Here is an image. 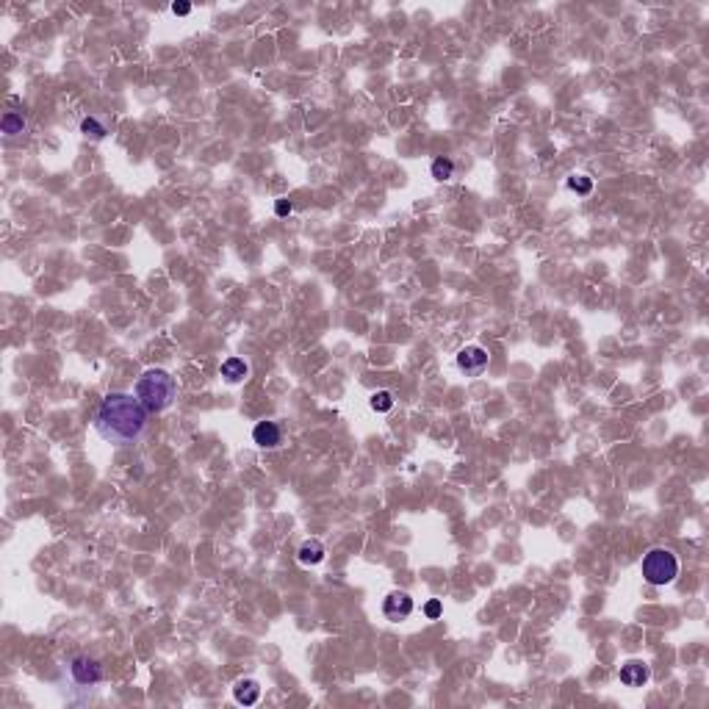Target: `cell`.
<instances>
[{"label": "cell", "instance_id": "6da1fadb", "mask_svg": "<svg viewBox=\"0 0 709 709\" xmlns=\"http://www.w3.org/2000/svg\"><path fill=\"white\" fill-rule=\"evenodd\" d=\"M150 410L136 399V394H108L95 410V433L117 446L136 444L147 430Z\"/></svg>", "mask_w": 709, "mask_h": 709}, {"label": "cell", "instance_id": "7a4b0ae2", "mask_svg": "<svg viewBox=\"0 0 709 709\" xmlns=\"http://www.w3.org/2000/svg\"><path fill=\"white\" fill-rule=\"evenodd\" d=\"M136 399L145 405L150 413H161V410H167L172 402H175V396H178V383H175V377L169 374V372H164V369H147L145 374H141L139 380H136Z\"/></svg>", "mask_w": 709, "mask_h": 709}, {"label": "cell", "instance_id": "3957f363", "mask_svg": "<svg viewBox=\"0 0 709 709\" xmlns=\"http://www.w3.org/2000/svg\"><path fill=\"white\" fill-rule=\"evenodd\" d=\"M679 577V560L673 551L668 549H651L646 557H643V579L654 588H662V585H671L673 579Z\"/></svg>", "mask_w": 709, "mask_h": 709}, {"label": "cell", "instance_id": "277c9868", "mask_svg": "<svg viewBox=\"0 0 709 709\" xmlns=\"http://www.w3.org/2000/svg\"><path fill=\"white\" fill-rule=\"evenodd\" d=\"M69 679L78 687H95L103 682V665L92 657H73L69 660Z\"/></svg>", "mask_w": 709, "mask_h": 709}, {"label": "cell", "instance_id": "5b68a950", "mask_svg": "<svg viewBox=\"0 0 709 709\" xmlns=\"http://www.w3.org/2000/svg\"><path fill=\"white\" fill-rule=\"evenodd\" d=\"M488 361H490V354H488V349H482V346H463L460 352H457V369L466 374V377H479L485 369H488Z\"/></svg>", "mask_w": 709, "mask_h": 709}, {"label": "cell", "instance_id": "8992f818", "mask_svg": "<svg viewBox=\"0 0 709 709\" xmlns=\"http://www.w3.org/2000/svg\"><path fill=\"white\" fill-rule=\"evenodd\" d=\"M383 612H385L388 621L399 623V621L410 618V612H413V599H410L405 590H391V593L385 596V601H383Z\"/></svg>", "mask_w": 709, "mask_h": 709}, {"label": "cell", "instance_id": "52a82bcc", "mask_svg": "<svg viewBox=\"0 0 709 709\" xmlns=\"http://www.w3.org/2000/svg\"><path fill=\"white\" fill-rule=\"evenodd\" d=\"M252 441L261 446V449H277L280 441H283V430L277 427L274 421H258L252 427Z\"/></svg>", "mask_w": 709, "mask_h": 709}, {"label": "cell", "instance_id": "ba28073f", "mask_svg": "<svg viewBox=\"0 0 709 709\" xmlns=\"http://www.w3.org/2000/svg\"><path fill=\"white\" fill-rule=\"evenodd\" d=\"M649 676H651L649 665H646V662H637V660H632V662H626V665L621 668V682H623L626 687H643V684L649 682Z\"/></svg>", "mask_w": 709, "mask_h": 709}, {"label": "cell", "instance_id": "9c48e42d", "mask_svg": "<svg viewBox=\"0 0 709 709\" xmlns=\"http://www.w3.org/2000/svg\"><path fill=\"white\" fill-rule=\"evenodd\" d=\"M324 543L322 540H316V538H311V540H305L302 546H300V551H297V560L302 562V565H319L322 560H324Z\"/></svg>", "mask_w": 709, "mask_h": 709}, {"label": "cell", "instance_id": "30bf717a", "mask_svg": "<svg viewBox=\"0 0 709 709\" xmlns=\"http://www.w3.org/2000/svg\"><path fill=\"white\" fill-rule=\"evenodd\" d=\"M233 695H236V701H239V704L252 706V704L261 698V684H258L255 679H241V682L233 687Z\"/></svg>", "mask_w": 709, "mask_h": 709}, {"label": "cell", "instance_id": "8fae6325", "mask_svg": "<svg viewBox=\"0 0 709 709\" xmlns=\"http://www.w3.org/2000/svg\"><path fill=\"white\" fill-rule=\"evenodd\" d=\"M0 128H3L6 136H20V133H25L28 122H25V117L20 111H6L3 119H0Z\"/></svg>", "mask_w": 709, "mask_h": 709}, {"label": "cell", "instance_id": "7c38bea8", "mask_svg": "<svg viewBox=\"0 0 709 709\" xmlns=\"http://www.w3.org/2000/svg\"><path fill=\"white\" fill-rule=\"evenodd\" d=\"M247 363L241 361V358H228L225 363H222V377L228 380V383H241L244 377H247Z\"/></svg>", "mask_w": 709, "mask_h": 709}, {"label": "cell", "instance_id": "4fadbf2b", "mask_svg": "<svg viewBox=\"0 0 709 709\" xmlns=\"http://www.w3.org/2000/svg\"><path fill=\"white\" fill-rule=\"evenodd\" d=\"M81 133L84 136H89V139H95V141H100V139H106V125L100 122V119H95V117H84L81 119Z\"/></svg>", "mask_w": 709, "mask_h": 709}, {"label": "cell", "instance_id": "5bb4252c", "mask_svg": "<svg viewBox=\"0 0 709 709\" xmlns=\"http://www.w3.org/2000/svg\"><path fill=\"white\" fill-rule=\"evenodd\" d=\"M430 172H433V178H435V180H449V178L455 175V161L441 156V158H435V161H433Z\"/></svg>", "mask_w": 709, "mask_h": 709}, {"label": "cell", "instance_id": "9a60e30c", "mask_svg": "<svg viewBox=\"0 0 709 709\" xmlns=\"http://www.w3.org/2000/svg\"><path fill=\"white\" fill-rule=\"evenodd\" d=\"M565 186H568L571 191H577V194H590V191H593V178H588V175H571Z\"/></svg>", "mask_w": 709, "mask_h": 709}, {"label": "cell", "instance_id": "2e32d148", "mask_svg": "<svg viewBox=\"0 0 709 709\" xmlns=\"http://www.w3.org/2000/svg\"><path fill=\"white\" fill-rule=\"evenodd\" d=\"M391 407H394V394H391V391H377V394L372 396V410L388 413Z\"/></svg>", "mask_w": 709, "mask_h": 709}, {"label": "cell", "instance_id": "e0dca14e", "mask_svg": "<svg viewBox=\"0 0 709 709\" xmlns=\"http://www.w3.org/2000/svg\"><path fill=\"white\" fill-rule=\"evenodd\" d=\"M441 612H444V607H441V601H438V599H433V601H427V604H424V615H427L430 621L441 618Z\"/></svg>", "mask_w": 709, "mask_h": 709}, {"label": "cell", "instance_id": "ac0fdd59", "mask_svg": "<svg viewBox=\"0 0 709 709\" xmlns=\"http://www.w3.org/2000/svg\"><path fill=\"white\" fill-rule=\"evenodd\" d=\"M291 208H294L291 200H277V202H274V214H277V217H289Z\"/></svg>", "mask_w": 709, "mask_h": 709}, {"label": "cell", "instance_id": "d6986e66", "mask_svg": "<svg viewBox=\"0 0 709 709\" xmlns=\"http://www.w3.org/2000/svg\"><path fill=\"white\" fill-rule=\"evenodd\" d=\"M191 12V6L189 3H172V14H178V17H186Z\"/></svg>", "mask_w": 709, "mask_h": 709}]
</instances>
